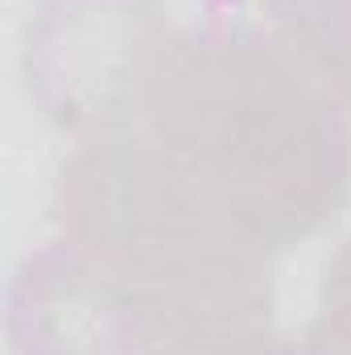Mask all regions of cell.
<instances>
[{
  "label": "cell",
  "mask_w": 351,
  "mask_h": 355,
  "mask_svg": "<svg viewBox=\"0 0 351 355\" xmlns=\"http://www.w3.org/2000/svg\"><path fill=\"white\" fill-rule=\"evenodd\" d=\"M137 132L174 153L273 257L348 207L351 112L268 29H174Z\"/></svg>",
  "instance_id": "cell-1"
},
{
  "label": "cell",
  "mask_w": 351,
  "mask_h": 355,
  "mask_svg": "<svg viewBox=\"0 0 351 355\" xmlns=\"http://www.w3.org/2000/svg\"><path fill=\"white\" fill-rule=\"evenodd\" d=\"M54 223L162 343L273 327L277 257L145 132L79 141L54 182Z\"/></svg>",
  "instance_id": "cell-2"
},
{
  "label": "cell",
  "mask_w": 351,
  "mask_h": 355,
  "mask_svg": "<svg viewBox=\"0 0 351 355\" xmlns=\"http://www.w3.org/2000/svg\"><path fill=\"white\" fill-rule=\"evenodd\" d=\"M170 37L162 0H37L21 50L25 87L79 141L137 132Z\"/></svg>",
  "instance_id": "cell-3"
},
{
  "label": "cell",
  "mask_w": 351,
  "mask_h": 355,
  "mask_svg": "<svg viewBox=\"0 0 351 355\" xmlns=\"http://www.w3.org/2000/svg\"><path fill=\"white\" fill-rule=\"evenodd\" d=\"M4 327L17 355H137L162 343L137 302L67 240L33 248L17 265Z\"/></svg>",
  "instance_id": "cell-4"
},
{
  "label": "cell",
  "mask_w": 351,
  "mask_h": 355,
  "mask_svg": "<svg viewBox=\"0 0 351 355\" xmlns=\"http://www.w3.org/2000/svg\"><path fill=\"white\" fill-rule=\"evenodd\" d=\"M268 33L351 112V0H261Z\"/></svg>",
  "instance_id": "cell-5"
},
{
  "label": "cell",
  "mask_w": 351,
  "mask_h": 355,
  "mask_svg": "<svg viewBox=\"0 0 351 355\" xmlns=\"http://www.w3.org/2000/svg\"><path fill=\"white\" fill-rule=\"evenodd\" d=\"M306 355H351V236L327 261L318 281V306L306 327Z\"/></svg>",
  "instance_id": "cell-6"
},
{
  "label": "cell",
  "mask_w": 351,
  "mask_h": 355,
  "mask_svg": "<svg viewBox=\"0 0 351 355\" xmlns=\"http://www.w3.org/2000/svg\"><path fill=\"white\" fill-rule=\"evenodd\" d=\"M137 355H306L273 327H244V331H215V335H190L153 343Z\"/></svg>",
  "instance_id": "cell-7"
}]
</instances>
